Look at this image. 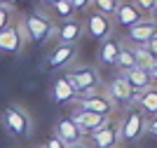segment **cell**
Here are the masks:
<instances>
[{
    "label": "cell",
    "mask_w": 157,
    "mask_h": 148,
    "mask_svg": "<svg viewBox=\"0 0 157 148\" xmlns=\"http://www.w3.org/2000/svg\"><path fill=\"white\" fill-rule=\"evenodd\" d=\"M85 139H89V143L94 148H117L120 146V122L110 118L103 127H98L96 132H92Z\"/></svg>",
    "instance_id": "8992f818"
},
{
    "label": "cell",
    "mask_w": 157,
    "mask_h": 148,
    "mask_svg": "<svg viewBox=\"0 0 157 148\" xmlns=\"http://www.w3.org/2000/svg\"><path fill=\"white\" fill-rule=\"evenodd\" d=\"M40 2H45V5H52V2H56V0H40Z\"/></svg>",
    "instance_id": "d6a6232c"
},
{
    "label": "cell",
    "mask_w": 157,
    "mask_h": 148,
    "mask_svg": "<svg viewBox=\"0 0 157 148\" xmlns=\"http://www.w3.org/2000/svg\"><path fill=\"white\" fill-rule=\"evenodd\" d=\"M89 2H92V0H71L73 10H85V7H89Z\"/></svg>",
    "instance_id": "f1b7e54d"
},
{
    "label": "cell",
    "mask_w": 157,
    "mask_h": 148,
    "mask_svg": "<svg viewBox=\"0 0 157 148\" xmlns=\"http://www.w3.org/2000/svg\"><path fill=\"white\" fill-rule=\"evenodd\" d=\"M68 148H89L87 143H75V146H68Z\"/></svg>",
    "instance_id": "4dcf8cb0"
},
{
    "label": "cell",
    "mask_w": 157,
    "mask_h": 148,
    "mask_svg": "<svg viewBox=\"0 0 157 148\" xmlns=\"http://www.w3.org/2000/svg\"><path fill=\"white\" fill-rule=\"evenodd\" d=\"M68 82L73 85L75 94H89V92L101 90V75L96 73V68L92 66H82V68H73V71L66 73Z\"/></svg>",
    "instance_id": "3957f363"
},
{
    "label": "cell",
    "mask_w": 157,
    "mask_h": 148,
    "mask_svg": "<svg viewBox=\"0 0 157 148\" xmlns=\"http://www.w3.org/2000/svg\"><path fill=\"white\" fill-rule=\"evenodd\" d=\"M155 0H136V10L138 12H152Z\"/></svg>",
    "instance_id": "cb8c5ba5"
},
{
    "label": "cell",
    "mask_w": 157,
    "mask_h": 148,
    "mask_svg": "<svg viewBox=\"0 0 157 148\" xmlns=\"http://www.w3.org/2000/svg\"><path fill=\"white\" fill-rule=\"evenodd\" d=\"M54 136H59L66 146H75V143H85V134L71 118H61L54 125Z\"/></svg>",
    "instance_id": "30bf717a"
},
{
    "label": "cell",
    "mask_w": 157,
    "mask_h": 148,
    "mask_svg": "<svg viewBox=\"0 0 157 148\" xmlns=\"http://www.w3.org/2000/svg\"><path fill=\"white\" fill-rule=\"evenodd\" d=\"M38 148H45V146H38Z\"/></svg>",
    "instance_id": "e575fe53"
},
{
    "label": "cell",
    "mask_w": 157,
    "mask_h": 148,
    "mask_svg": "<svg viewBox=\"0 0 157 148\" xmlns=\"http://www.w3.org/2000/svg\"><path fill=\"white\" fill-rule=\"evenodd\" d=\"M145 50H148V52H150V54H152V59H155V61H157V33H155V35H152V38L150 40H148V42H145Z\"/></svg>",
    "instance_id": "d4e9b609"
},
{
    "label": "cell",
    "mask_w": 157,
    "mask_h": 148,
    "mask_svg": "<svg viewBox=\"0 0 157 148\" xmlns=\"http://www.w3.org/2000/svg\"><path fill=\"white\" fill-rule=\"evenodd\" d=\"M94 5H96V12L105 14V17H110V14H115V10H117V0H92Z\"/></svg>",
    "instance_id": "7402d4cb"
},
{
    "label": "cell",
    "mask_w": 157,
    "mask_h": 148,
    "mask_svg": "<svg viewBox=\"0 0 157 148\" xmlns=\"http://www.w3.org/2000/svg\"><path fill=\"white\" fill-rule=\"evenodd\" d=\"M73 59H75V47H73V45H59L52 54H49L47 66H49V71H56V68L68 66Z\"/></svg>",
    "instance_id": "5bb4252c"
},
{
    "label": "cell",
    "mask_w": 157,
    "mask_h": 148,
    "mask_svg": "<svg viewBox=\"0 0 157 148\" xmlns=\"http://www.w3.org/2000/svg\"><path fill=\"white\" fill-rule=\"evenodd\" d=\"M26 40H28V33H26L24 21L19 26H5L0 31V52L17 54V52H21V47H24Z\"/></svg>",
    "instance_id": "52a82bcc"
},
{
    "label": "cell",
    "mask_w": 157,
    "mask_h": 148,
    "mask_svg": "<svg viewBox=\"0 0 157 148\" xmlns=\"http://www.w3.org/2000/svg\"><path fill=\"white\" fill-rule=\"evenodd\" d=\"M152 12H155V14H157V0H155V7H152Z\"/></svg>",
    "instance_id": "836d02e7"
},
{
    "label": "cell",
    "mask_w": 157,
    "mask_h": 148,
    "mask_svg": "<svg viewBox=\"0 0 157 148\" xmlns=\"http://www.w3.org/2000/svg\"><path fill=\"white\" fill-rule=\"evenodd\" d=\"M24 26H26V33H28V38H31L33 42H45V40H49L54 33H56L52 21L47 19V17H42L40 12H31L26 19H24Z\"/></svg>",
    "instance_id": "5b68a950"
},
{
    "label": "cell",
    "mask_w": 157,
    "mask_h": 148,
    "mask_svg": "<svg viewBox=\"0 0 157 148\" xmlns=\"http://www.w3.org/2000/svg\"><path fill=\"white\" fill-rule=\"evenodd\" d=\"M150 75H152V80H157V66L152 68V73H150Z\"/></svg>",
    "instance_id": "1f68e13d"
},
{
    "label": "cell",
    "mask_w": 157,
    "mask_h": 148,
    "mask_svg": "<svg viewBox=\"0 0 157 148\" xmlns=\"http://www.w3.org/2000/svg\"><path fill=\"white\" fill-rule=\"evenodd\" d=\"M155 33H157V24H155V21H152V19H141L138 24L129 26L127 38H129L131 42H136V45H145Z\"/></svg>",
    "instance_id": "8fae6325"
},
{
    "label": "cell",
    "mask_w": 157,
    "mask_h": 148,
    "mask_svg": "<svg viewBox=\"0 0 157 148\" xmlns=\"http://www.w3.org/2000/svg\"><path fill=\"white\" fill-rule=\"evenodd\" d=\"M145 125H148V120L141 113V108L138 106H127V113L122 118V122H120V141H124V143L138 141L145 134Z\"/></svg>",
    "instance_id": "7a4b0ae2"
},
{
    "label": "cell",
    "mask_w": 157,
    "mask_h": 148,
    "mask_svg": "<svg viewBox=\"0 0 157 148\" xmlns=\"http://www.w3.org/2000/svg\"><path fill=\"white\" fill-rule=\"evenodd\" d=\"M45 148H68V146L61 141L59 136H49V139H47V146H45Z\"/></svg>",
    "instance_id": "4316f807"
},
{
    "label": "cell",
    "mask_w": 157,
    "mask_h": 148,
    "mask_svg": "<svg viewBox=\"0 0 157 148\" xmlns=\"http://www.w3.org/2000/svg\"><path fill=\"white\" fill-rule=\"evenodd\" d=\"M71 120L82 129V134H85V136H89L92 132H96L98 127H103L110 118L98 115V113H89V110H82V108H75V110H73V115H71Z\"/></svg>",
    "instance_id": "ba28073f"
},
{
    "label": "cell",
    "mask_w": 157,
    "mask_h": 148,
    "mask_svg": "<svg viewBox=\"0 0 157 148\" xmlns=\"http://www.w3.org/2000/svg\"><path fill=\"white\" fill-rule=\"evenodd\" d=\"M75 101H78V108L89 110V113H98V115H105V118H110L113 110H115V103L110 101V97L103 90L89 92V94H80Z\"/></svg>",
    "instance_id": "277c9868"
},
{
    "label": "cell",
    "mask_w": 157,
    "mask_h": 148,
    "mask_svg": "<svg viewBox=\"0 0 157 148\" xmlns=\"http://www.w3.org/2000/svg\"><path fill=\"white\" fill-rule=\"evenodd\" d=\"M134 52V59H136V68H141V71H148V73H152V68L157 66V61L152 59V54L148 50H145L143 45H138L136 50H131Z\"/></svg>",
    "instance_id": "d6986e66"
},
{
    "label": "cell",
    "mask_w": 157,
    "mask_h": 148,
    "mask_svg": "<svg viewBox=\"0 0 157 148\" xmlns=\"http://www.w3.org/2000/svg\"><path fill=\"white\" fill-rule=\"evenodd\" d=\"M145 132H148L150 136H157V115L152 118V120H150L148 125H145Z\"/></svg>",
    "instance_id": "83f0119b"
},
{
    "label": "cell",
    "mask_w": 157,
    "mask_h": 148,
    "mask_svg": "<svg viewBox=\"0 0 157 148\" xmlns=\"http://www.w3.org/2000/svg\"><path fill=\"white\" fill-rule=\"evenodd\" d=\"M110 28H113V24H110V19H108L105 14L92 12L87 17V31H89L92 38H105V35L110 33Z\"/></svg>",
    "instance_id": "7c38bea8"
},
{
    "label": "cell",
    "mask_w": 157,
    "mask_h": 148,
    "mask_svg": "<svg viewBox=\"0 0 157 148\" xmlns=\"http://www.w3.org/2000/svg\"><path fill=\"white\" fill-rule=\"evenodd\" d=\"M120 42L117 40H103V45H101V50H98V59L103 61V64H115V59H117V52H120Z\"/></svg>",
    "instance_id": "ffe728a7"
},
{
    "label": "cell",
    "mask_w": 157,
    "mask_h": 148,
    "mask_svg": "<svg viewBox=\"0 0 157 148\" xmlns=\"http://www.w3.org/2000/svg\"><path fill=\"white\" fill-rule=\"evenodd\" d=\"M0 120H2V127H5L14 139L28 141V139L33 136V118H31V113H28L26 108L17 106V103L5 106Z\"/></svg>",
    "instance_id": "6da1fadb"
},
{
    "label": "cell",
    "mask_w": 157,
    "mask_h": 148,
    "mask_svg": "<svg viewBox=\"0 0 157 148\" xmlns=\"http://www.w3.org/2000/svg\"><path fill=\"white\" fill-rule=\"evenodd\" d=\"M105 94L110 97V101L115 103V106H134V90L129 87V82H127L124 78L120 75L115 78L108 87H105Z\"/></svg>",
    "instance_id": "9c48e42d"
},
{
    "label": "cell",
    "mask_w": 157,
    "mask_h": 148,
    "mask_svg": "<svg viewBox=\"0 0 157 148\" xmlns=\"http://www.w3.org/2000/svg\"><path fill=\"white\" fill-rule=\"evenodd\" d=\"M56 35H59L61 45H73V42H78L80 35H82V26H80L78 21H71V19H68L59 31H56Z\"/></svg>",
    "instance_id": "ac0fdd59"
},
{
    "label": "cell",
    "mask_w": 157,
    "mask_h": 148,
    "mask_svg": "<svg viewBox=\"0 0 157 148\" xmlns=\"http://www.w3.org/2000/svg\"><path fill=\"white\" fill-rule=\"evenodd\" d=\"M12 2H14V0H0V7H10Z\"/></svg>",
    "instance_id": "f546056e"
},
{
    "label": "cell",
    "mask_w": 157,
    "mask_h": 148,
    "mask_svg": "<svg viewBox=\"0 0 157 148\" xmlns=\"http://www.w3.org/2000/svg\"><path fill=\"white\" fill-rule=\"evenodd\" d=\"M115 17L122 26H134L141 21V12L136 10V5H131V2H120L117 10H115Z\"/></svg>",
    "instance_id": "e0dca14e"
},
{
    "label": "cell",
    "mask_w": 157,
    "mask_h": 148,
    "mask_svg": "<svg viewBox=\"0 0 157 148\" xmlns=\"http://www.w3.org/2000/svg\"><path fill=\"white\" fill-rule=\"evenodd\" d=\"M138 106H141V113L143 115H150L155 118L157 115V87L152 85V87H148V90L138 92Z\"/></svg>",
    "instance_id": "9a60e30c"
},
{
    "label": "cell",
    "mask_w": 157,
    "mask_h": 148,
    "mask_svg": "<svg viewBox=\"0 0 157 148\" xmlns=\"http://www.w3.org/2000/svg\"><path fill=\"white\" fill-rule=\"evenodd\" d=\"M10 26V7H0V31Z\"/></svg>",
    "instance_id": "484cf974"
},
{
    "label": "cell",
    "mask_w": 157,
    "mask_h": 148,
    "mask_svg": "<svg viewBox=\"0 0 157 148\" xmlns=\"http://www.w3.org/2000/svg\"><path fill=\"white\" fill-rule=\"evenodd\" d=\"M122 78L129 82V87L134 92H143V90H148V87H152V82H155L150 73L141 71V68H129V71L122 73Z\"/></svg>",
    "instance_id": "4fadbf2b"
},
{
    "label": "cell",
    "mask_w": 157,
    "mask_h": 148,
    "mask_svg": "<svg viewBox=\"0 0 157 148\" xmlns=\"http://www.w3.org/2000/svg\"><path fill=\"white\" fill-rule=\"evenodd\" d=\"M52 7H54V14H59L63 19H68V17L75 12L73 5H71V0H56V2H52Z\"/></svg>",
    "instance_id": "603a6c76"
},
{
    "label": "cell",
    "mask_w": 157,
    "mask_h": 148,
    "mask_svg": "<svg viewBox=\"0 0 157 148\" xmlns=\"http://www.w3.org/2000/svg\"><path fill=\"white\" fill-rule=\"evenodd\" d=\"M117 148H120V146H117Z\"/></svg>",
    "instance_id": "d590c367"
},
{
    "label": "cell",
    "mask_w": 157,
    "mask_h": 148,
    "mask_svg": "<svg viewBox=\"0 0 157 148\" xmlns=\"http://www.w3.org/2000/svg\"><path fill=\"white\" fill-rule=\"evenodd\" d=\"M78 99V94H75V90H73V85L68 82V78H59L56 82H54V101L56 103H71Z\"/></svg>",
    "instance_id": "2e32d148"
},
{
    "label": "cell",
    "mask_w": 157,
    "mask_h": 148,
    "mask_svg": "<svg viewBox=\"0 0 157 148\" xmlns=\"http://www.w3.org/2000/svg\"><path fill=\"white\" fill-rule=\"evenodd\" d=\"M115 66H117L122 73L129 71V68H136V59H134V52L127 50V47H120L117 59H115Z\"/></svg>",
    "instance_id": "44dd1931"
}]
</instances>
